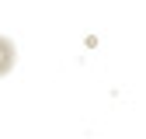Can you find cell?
I'll use <instances>...</instances> for the list:
<instances>
[{
    "label": "cell",
    "mask_w": 146,
    "mask_h": 139,
    "mask_svg": "<svg viewBox=\"0 0 146 139\" xmlns=\"http://www.w3.org/2000/svg\"><path fill=\"white\" fill-rule=\"evenodd\" d=\"M14 63H17V49H14V42L7 38V35H0V77H7L11 70H14Z\"/></svg>",
    "instance_id": "cell-1"
}]
</instances>
